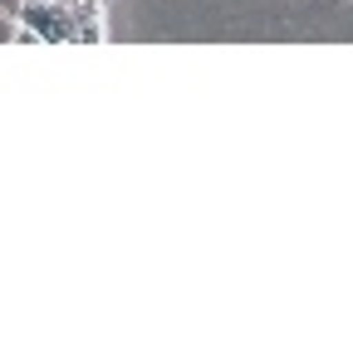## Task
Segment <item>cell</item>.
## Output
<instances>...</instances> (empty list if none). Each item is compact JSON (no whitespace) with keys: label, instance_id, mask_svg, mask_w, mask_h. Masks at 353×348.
I'll return each instance as SVG.
<instances>
[{"label":"cell","instance_id":"1","mask_svg":"<svg viewBox=\"0 0 353 348\" xmlns=\"http://www.w3.org/2000/svg\"><path fill=\"white\" fill-rule=\"evenodd\" d=\"M15 25H30L39 45H74V15L69 6H54V0H25Z\"/></svg>","mask_w":353,"mask_h":348},{"label":"cell","instance_id":"2","mask_svg":"<svg viewBox=\"0 0 353 348\" xmlns=\"http://www.w3.org/2000/svg\"><path fill=\"white\" fill-rule=\"evenodd\" d=\"M20 10H25V0H0V15L6 20H20Z\"/></svg>","mask_w":353,"mask_h":348}]
</instances>
